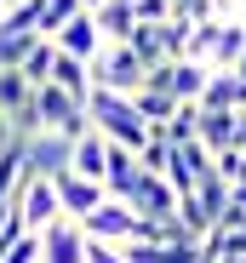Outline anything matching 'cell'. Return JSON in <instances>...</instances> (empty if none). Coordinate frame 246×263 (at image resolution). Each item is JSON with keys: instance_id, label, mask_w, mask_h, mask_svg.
<instances>
[{"instance_id": "cell-16", "label": "cell", "mask_w": 246, "mask_h": 263, "mask_svg": "<svg viewBox=\"0 0 246 263\" xmlns=\"http://www.w3.org/2000/svg\"><path fill=\"white\" fill-rule=\"evenodd\" d=\"M23 183V149L12 143V149H0V206L12 200V189Z\"/></svg>"}, {"instance_id": "cell-17", "label": "cell", "mask_w": 246, "mask_h": 263, "mask_svg": "<svg viewBox=\"0 0 246 263\" xmlns=\"http://www.w3.org/2000/svg\"><path fill=\"white\" fill-rule=\"evenodd\" d=\"M0 263H40V235H17L12 246H0Z\"/></svg>"}, {"instance_id": "cell-10", "label": "cell", "mask_w": 246, "mask_h": 263, "mask_svg": "<svg viewBox=\"0 0 246 263\" xmlns=\"http://www.w3.org/2000/svg\"><path fill=\"white\" fill-rule=\"evenodd\" d=\"M206 80H212V69L206 63H166V92H172V103H200V92H206Z\"/></svg>"}, {"instance_id": "cell-22", "label": "cell", "mask_w": 246, "mask_h": 263, "mask_svg": "<svg viewBox=\"0 0 246 263\" xmlns=\"http://www.w3.org/2000/svg\"><path fill=\"white\" fill-rule=\"evenodd\" d=\"M0 149H12V132H6V115H0Z\"/></svg>"}, {"instance_id": "cell-9", "label": "cell", "mask_w": 246, "mask_h": 263, "mask_svg": "<svg viewBox=\"0 0 246 263\" xmlns=\"http://www.w3.org/2000/svg\"><path fill=\"white\" fill-rule=\"evenodd\" d=\"M52 46H58L63 58H74V63H92V58H98V46H103V40H98V23H92V12L69 17V23L52 34Z\"/></svg>"}, {"instance_id": "cell-1", "label": "cell", "mask_w": 246, "mask_h": 263, "mask_svg": "<svg viewBox=\"0 0 246 263\" xmlns=\"http://www.w3.org/2000/svg\"><path fill=\"white\" fill-rule=\"evenodd\" d=\"M34 115H40V132H52V138L74 143V138H86V103L58 92V86H34Z\"/></svg>"}, {"instance_id": "cell-5", "label": "cell", "mask_w": 246, "mask_h": 263, "mask_svg": "<svg viewBox=\"0 0 246 263\" xmlns=\"http://www.w3.org/2000/svg\"><path fill=\"white\" fill-rule=\"evenodd\" d=\"M52 189H58V212L69 217V223H80V217H92L109 195H103V183H92V178H74V172L63 166L58 178H52Z\"/></svg>"}, {"instance_id": "cell-21", "label": "cell", "mask_w": 246, "mask_h": 263, "mask_svg": "<svg viewBox=\"0 0 246 263\" xmlns=\"http://www.w3.org/2000/svg\"><path fill=\"white\" fill-rule=\"evenodd\" d=\"M229 206H240V212H246V178H240V183L229 189Z\"/></svg>"}, {"instance_id": "cell-4", "label": "cell", "mask_w": 246, "mask_h": 263, "mask_svg": "<svg viewBox=\"0 0 246 263\" xmlns=\"http://www.w3.org/2000/svg\"><path fill=\"white\" fill-rule=\"evenodd\" d=\"M74 229H80V240H98V246H126V240L138 235V217L120 206V200H103L92 217H80Z\"/></svg>"}, {"instance_id": "cell-14", "label": "cell", "mask_w": 246, "mask_h": 263, "mask_svg": "<svg viewBox=\"0 0 246 263\" xmlns=\"http://www.w3.org/2000/svg\"><path fill=\"white\" fill-rule=\"evenodd\" d=\"M46 86H58V92H69V98H80L86 103V92H92V74H86V63H74V58H52V74H46Z\"/></svg>"}, {"instance_id": "cell-15", "label": "cell", "mask_w": 246, "mask_h": 263, "mask_svg": "<svg viewBox=\"0 0 246 263\" xmlns=\"http://www.w3.org/2000/svg\"><path fill=\"white\" fill-rule=\"evenodd\" d=\"M52 58H58V46H52V40H34V46L23 52V63H17V74H23L29 86H46V74H52Z\"/></svg>"}, {"instance_id": "cell-8", "label": "cell", "mask_w": 246, "mask_h": 263, "mask_svg": "<svg viewBox=\"0 0 246 263\" xmlns=\"http://www.w3.org/2000/svg\"><path fill=\"white\" fill-rule=\"evenodd\" d=\"M40 263H86V240H80V229L69 217L40 229Z\"/></svg>"}, {"instance_id": "cell-11", "label": "cell", "mask_w": 246, "mask_h": 263, "mask_svg": "<svg viewBox=\"0 0 246 263\" xmlns=\"http://www.w3.org/2000/svg\"><path fill=\"white\" fill-rule=\"evenodd\" d=\"M103 160H109V143L98 138V132H86V138H74V143H69V172H74V178L103 183Z\"/></svg>"}, {"instance_id": "cell-7", "label": "cell", "mask_w": 246, "mask_h": 263, "mask_svg": "<svg viewBox=\"0 0 246 263\" xmlns=\"http://www.w3.org/2000/svg\"><path fill=\"white\" fill-rule=\"evenodd\" d=\"M17 149H23V172L29 178H58V172L69 166V143L52 138V132H34V138H23Z\"/></svg>"}, {"instance_id": "cell-20", "label": "cell", "mask_w": 246, "mask_h": 263, "mask_svg": "<svg viewBox=\"0 0 246 263\" xmlns=\"http://www.w3.org/2000/svg\"><path fill=\"white\" fill-rule=\"evenodd\" d=\"M86 263H126L115 246H98V240H86Z\"/></svg>"}, {"instance_id": "cell-18", "label": "cell", "mask_w": 246, "mask_h": 263, "mask_svg": "<svg viewBox=\"0 0 246 263\" xmlns=\"http://www.w3.org/2000/svg\"><path fill=\"white\" fill-rule=\"evenodd\" d=\"M172 0H132V23H166Z\"/></svg>"}, {"instance_id": "cell-6", "label": "cell", "mask_w": 246, "mask_h": 263, "mask_svg": "<svg viewBox=\"0 0 246 263\" xmlns=\"http://www.w3.org/2000/svg\"><path fill=\"white\" fill-rule=\"evenodd\" d=\"M126 212L138 217V223H166V217L178 212V195L166 189V178H149V172H138V189L126 195Z\"/></svg>"}, {"instance_id": "cell-19", "label": "cell", "mask_w": 246, "mask_h": 263, "mask_svg": "<svg viewBox=\"0 0 246 263\" xmlns=\"http://www.w3.org/2000/svg\"><path fill=\"white\" fill-rule=\"evenodd\" d=\"M17 235H29V229L17 223V212H12V206H0V246H12Z\"/></svg>"}, {"instance_id": "cell-3", "label": "cell", "mask_w": 246, "mask_h": 263, "mask_svg": "<svg viewBox=\"0 0 246 263\" xmlns=\"http://www.w3.org/2000/svg\"><path fill=\"white\" fill-rule=\"evenodd\" d=\"M92 86H103V92H120V98H132L138 86H143V63L126 52V46H98V58L86 63Z\"/></svg>"}, {"instance_id": "cell-12", "label": "cell", "mask_w": 246, "mask_h": 263, "mask_svg": "<svg viewBox=\"0 0 246 263\" xmlns=\"http://www.w3.org/2000/svg\"><path fill=\"white\" fill-rule=\"evenodd\" d=\"M240 46H246V23H218L206 69H212V74H229V69H235V58H240Z\"/></svg>"}, {"instance_id": "cell-2", "label": "cell", "mask_w": 246, "mask_h": 263, "mask_svg": "<svg viewBox=\"0 0 246 263\" xmlns=\"http://www.w3.org/2000/svg\"><path fill=\"white\" fill-rule=\"evenodd\" d=\"M12 212H17V223L29 229V235H40V229H46V223H58V189H52V178H29V172H23V183L12 189V200H6Z\"/></svg>"}, {"instance_id": "cell-13", "label": "cell", "mask_w": 246, "mask_h": 263, "mask_svg": "<svg viewBox=\"0 0 246 263\" xmlns=\"http://www.w3.org/2000/svg\"><path fill=\"white\" fill-rule=\"evenodd\" d=\"M80 0H34V40H52L69 17H80Z\"/></svg>"}]
</instances>
